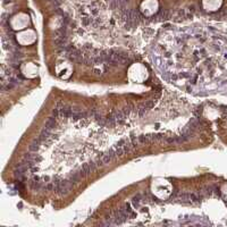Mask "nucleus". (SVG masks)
<instances>
[{
  "mask_svg": "<svg viewBox=\"0 0 227 227\" xmlns=\"http://www.w3.org/2000/svg\"><path fill=\"white\" fill-rule=\"evenodd\" d=\"M134 107H133V106L132 105H127V106H125V107H123L122 109H120V111H122V114L124 116H127V115H129V114H131L132 111H133V110H134Z\"/></svg>",
  "mask_w": 227,
  "mask_h": 227,
  "instance_id": "nucleus-5",
  "label": "nucleus"
},
{
  "mask_svg": "<svg viewBox=\"0 0 227 227\" xmlns=\"http://www.w3.org/2000/svg\"><path fill=\"white\" fill-rule=\"evenodd\" d=\"M29 184H30V188H32V190H34V191H39V190H41V188H43L41 181H35V179H33V178L30 181Z\"/></svg>",
  "mask_w": 227,
  "mask_h": 227,
  "instance_id": "nucleus-3",
  "label": "nucleus"
},
{
  "mask_svg": "<svg viewBox=\"0 0 227 227\" xmlns=\"http://www.w3.org/2000/svg\"><path fill=\"white\" fill-rule=\"evenodd\" d=\"M82 23H83V25H89V24H91L92 23V20L90 18V17H83L82 18Z\"/></svg>",
  "mask_w": 227,
  "mask_h": 227,
  "instance_id": "nucleus-8",
  "label": "nucleus"
},
{
  "mask_svg": "<svg viewBox=\"0 0 227 227\" xmlns=\"http://www.w3.org/2000/svg\"><path fill=\"white\" fill-rule=\"evenodd\" d=\"M156 18H158V20H166L167 18V13L165 11V10H159L157 15H156Z\"/></svg>",
  "mask_w": 227,
  "mask_h": 227,
  "instance_id": "nucleus-7",
  "label": "nucleus"
},
{
  "mask_svg": "<svg viewBox=\"0 0 227 227\" xmlns=\"http://www.w3.org/2000/svg\"><path fill=\"white\" fill-rule=\"evenodd\" d=\"M81 178L82 177H81V175L79 174V171H74V173H72V174L69 175L67 179H68L72 184H75V183H79V182L81 181Z\"/></svg>",
  "mask_w": 227,
  "mask_h": 227,
  "instance_id": "nucleus-1",
  "label": "nucleus"
},
{
  "mask_svg": "<svg viewBox=\"0 0 227 227\" xmlns=\"http://www.w3.org/2000/svg\"><path fill=\"white\" fill-rule=\"evenodd\" d=\"M56 117H50L48 120H47V123H46V125H44V129H49V131H51V129L56 126Z\"/></svg>",
  "mask_w": 227,
  "mask_h": 227,
  "instance_id": "nucleus-4",
  "label": "nucleus"
},
{
  "mask_svg": "<svg viewBox=\"0 0 227 227\" xmlns=\"http://www.w3.org/2000/svg\"><path fill=\"white\" fill-rule=\"evenodd\" d=\"M149 109L147 108V107H145L144 105H142V106H140V107H138V109H136V110H135V111H136V114H138V116H140V117H141V116H143L145 114V112L148 111Z\"/></svg>",
  "mask_w": 227,
  "mask_h": 227,
  "instance_id": "nucleus-6",
  "label": "nucleus"
},
{
  "mask_svg": "<svg viewBox=\"0 0 227 227\" xmlns=\"http://www.w3.org/2000/svg\"><path fill=\"white\" fill-rule=\"evenodd\" d=\"M41 143H42V141L40 140L39 138H36L34 141L31 143V145H30V151L31 152H36L38 150L40 149V145H41Z\"/></svg>",
  "mask_w": 227,
  "mask_h": 227,
  "instance_id": "nucleus-2",
  "label": "nucleus"
}]
</instances>
